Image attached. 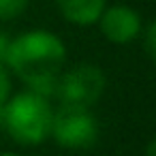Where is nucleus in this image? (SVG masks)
<instances>
[{"label":"nucleus","mask_w":156,"mask_h":156,"mask_svg":"<svg viewBox=\"0 0 156 156\" xmlns=\"http://www.w3.org/2000/svg\"><path fill=\"white\" fill-rule=\"evenodd\" d=\"M66 60V47L49 30H28L11 39L7 69H11L28 90L49 98L56 96V83Z\"/></svg>","instance_id":"obj_1"},{"label":"nucleus","mask_w":156,"mask_h":156,"mask_svg":"<svg viewBox=\"0 0 156 156\" xmlns=\"http://www.w3.org/2000/svg\"><path fill=\"white\" fill-rule=\"evenodd\" d=\"M54 109L49 98L24 90L2 105V126L22 145H39L49 137Z\"/></svg>","instance_id":"obj_2"},{"label":"nucleus","mask_w":156,"mask_h":156,"mask_svg":"<svg viewBox=\"0 0 156 156\" xmlns=\"http://www.w3.org/2000/svg\"><path fill=\"white\" fill-rule=\"evenodd\" d=\"M49 137L66 150H88L98 141V122L86 107L60 105L51 118Z\"/></svg>","instance_id":"obj_3"},{"label":"nucleus","mask_w":156,"mask_h":156,"mask_svg":"<svg viewBox=\"0 0 156 156\" xmlns=\"http://www.w3.org/2000/svg\"><path fill=\"white\" fill-rule=\"evenodd\" d=\"M105 73L94 64H77L60 73L56 83V96L62 105L90 109L105 92Z\"/></svg>","instance_id":"obj_4"},{"label":"nucleus","mask_w":156,"mask_h":156,"mask_svg":"<svg viewBox=\"0 0 156 156\" xmlns=\"http://www.w3.org/2000/svg\"><path fill=\"white\" fill-rule=\"evenodd\" d=\"M96 24L101 26L103 37L115 45H126V43L135 41L137 37H141V30H143L141 15L128 5L105 7V11Z\"/></svg>","instance_id":"obj_5"},{"label":"nucleus","mask_w":156,"mask_h":156,"mask_svg":"<svg viewBox=\"0 0 156 156\" xmlns=\"http://www.w3.org/2000/svg\"><path fill=\"white\" fill-rule=\"evenodd\" d=\"M62 17L75 26H92L103 15L107 0H56Z\"/></svg>","instance_id":"obj_6"},{"label":"nucleus","mask_w":156,"mask_h":156,"mask_svg":"<svg viewBox=\"0 0 156 156\" xmlns=\"http://www.w3.org/2000/svg\"><path fill=\"white\" fill-rule=\"evenodd\" d=\"M30 0H0V22H9L20 17L28 9Z\"/></svg>","instance_id":"obj_7"},{"label":"nucleus","mask_w":156,"mask_h":156,"mask_svg":"<svg viewBox=\"0 0 156 156\" xmlns=\"http://www.w3.org/2000/svg\"><path fill=\"white\" fill-rule=\"evenodd\" d=\"M141 34H145V41H143L145 54H147L150 58H154V56H156V26H154V22H150L147 28L141 30Z\"/></svg>","instance_id":"obj_8"},{"label":"nucleus","mask_w":156,"mask_h":156,"mask_svg":"<svg viewBox=\"0 0 156 156\" xmlns=\"http://www.w3.org/2000/svg\"><path fill=\"white\" fill-rule=\"evenodd\" d=\"M11 92V77H9V69L7 64L0 62V105H5Z\"/></svg>","instance_id":"obj_9"},{"label":"nucleus","mask_w":156,"mask_h":156,"mask_svg":"<svg viewBox=\"0 0 156 156\" xmlns=\"http://www.w3.org/2000/svg\"><path fill=\"white\" fill-rule=\"evenodd\" d=\"M9 47H11V37L5 32V30H0V62H7V54H9Z\"/></svg>","instance_id":"obj_10"},{"label":"nucleus","mask_w":156,"mask_h":156,"mask_svg":"<svg viewBox=\"0 0 156 156\" xmlns=\"http://www.w3.org/2000/svg\"><path fill=\"white\" fill-rule=\"evenodd\" d=\"M154 147H156V143L150 141V143H147V156H154Z\"/></svg>","instance_id":"obj_11"},{"label":"nucleus","mask_w":156,"mask_h":156,"mask_svg":"<svg viewBox=\"0 0 156 156\" xmlns=\"http://www.w3.org/2000/svg\"><path fill=\"white\" fill-rule=\"evenodd\" d=\"M0 156H20V154H15V152H2Z\"/></svg>","instance_id":"obj_12"},{"label":"nucleus","mask_w":156,"mask_h":156,"mask_svg":"<svg viewBox=\"0 0 156 156\" xmlns=\"http://www.w3.org/2000/svg\"><path fill=\"white\" fill-rule=\"evenodd\" d=\"M0 128H2V105H0Z\"/></svg>","instance_id":"obj_13"}]
</instances>
